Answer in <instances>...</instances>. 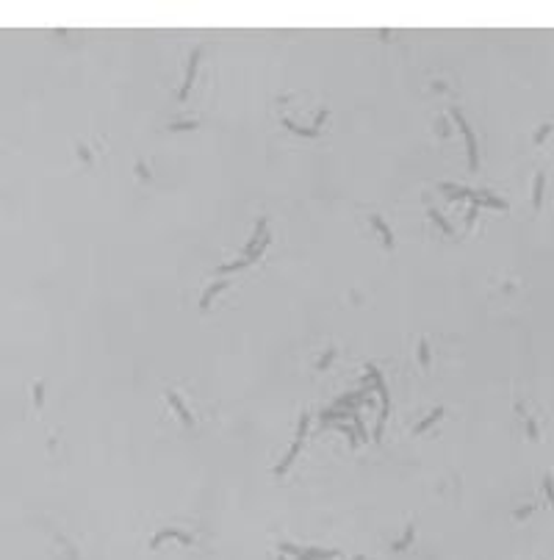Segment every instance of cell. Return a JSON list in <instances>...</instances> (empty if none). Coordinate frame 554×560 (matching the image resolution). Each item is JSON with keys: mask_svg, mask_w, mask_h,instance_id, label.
I'll list each match as a JSON object with an SVG mask.
<instances>
[{"mask_svg": "<svg viewBox=\"0 0 554 560\" xmlns=\"http://www.w3.org/2000/svg\"><path fill=\"white\" fill-rule=\"evenodd\" d=\"M280 552L294 555L297 560H336V558H341L338 549H319V546H297V544H280Z\"/></svg>", "mask_w": 554, "mask_h": 560, "instance_id": "1", "label": "cell"}, {"mask_svg": "<svg viewBox=\"0 0 554 560\" xmlns=\"http://www.w3.org/2000/svg\"><path fill=\"white\" fill-rule=\"evenodd\" d=\"M452 117H455V122L460 125V131H463V136H466V147H469V167L477 169L479 167V155H477V139H474V131L469 128V122L463 119V114L457 111V108H452Z\"/></svg>", "mask_w": 554, "mask_h": 560, "instance_id": "2", "label": "cell"}, {"mask_svg": "<svg viewBox=\"0 0 554 560\" xmlns=\"http://www.w3.org/2000/svg\"><path fill=\"white\" fill-rule=\"evenodd\" d=\"M167 538H175V541H180V544H194V538H191L189 532H183V530H175V527H167V530H158L153 535V541H150V546H158L161 541H167Z\"/></svg>", "mask_w": 554, "mask_h": 560, "instance_id": "3", "label": "cell"}, {"mask_svg": "<svg viewBox=\"0 0 554 560\" xmlns=\"http://www.w3.org/2000/svg\"><path fill=\"white\" fill-rule=\"evenodd\" d=\"M167 399H169V405L175 408V413L180 416V421H183V424H186V427H194V416L189 413V408L183 405V399L177 397L175 391H167Z\"/></svg>", "mask_w": 554, "mask_h": 560, "instance_id": "4", "label": "cell"}, {"mask_svg": "<svg viewBox=\"0 0 554 560\" xmlns=\"http://www.w3.org/2000/svg\"><path fill=\"white\" fill-rule=\"evenodd\" d=\"M197 64H200V50H194L191 58H189V67H186V84H183V89H180V100L189 97V89H191V84H194V78H197Z\"/></svg>", "mask_w": 554, "mask_h": 560, "instance_id": "5", "label": "cell"}, {"mask_svg": "<svg viewBox=\"0 0 554 560\" xmlns=\"http://www.w3.org/2000/svg\"><path fill=\"white\" fill-rule=\"evenodd\" d=\"M471 203L477 205H491V208H502V211H507V200H499V197H491V194H485V191H471Z\"/></svg>", "mask_w": 554, "mask_h": 560, "instance_id": "6", "label": "cell"}, {"mask_svg": "<svg viewBox=\"0 0 554 560\" xmlns=\"http://www.w3.org/2000/svg\"><path fill=\"white\" fill-rule=\"evenodd\" d=\"M225 288H227V283H225V280H219V283H213V286H211L208 291H205V294H203V300H200V311H203V314H205V311L211 308V302H213V297H216L219 291H225Z\"/></svg>", "mask_w": 554, "mask_h": 560, "instance_id": "7", "label": "cell"}, {"mask_svg": "<svg viewBox=\"0 0 554 560\" xmlns=\"http://www.w3.org/2000/svg\"><path fill=\"white\" fill-rule=\"evenodd\" d=\"M369 222H372L374 228H377V231L383 233V244H385V250H393V233L388 231V225L383 222V217H377V214H374V217L369 219Z\"/></svg>", "mask_w": 554, "mask_h": 560, "instance_id": "8", "label": "cell"}, {"mask_svg": "<svg viewBox=\"0 0 554 560\" xmlns=\"http://www.w3.org/2000/svg\"><path fill=\"white\" fill-rule=\"evenodd\" d=\"M299 447H302V438H297V441H294V447L288 449V455L283 458V461H280V466L274 469V474H286V471L291 469V463H294V458H297V452H299Z\"/></svg>", "mask_w": 554, "mask_h": 560, "instance_id": "9", "label": "cell"}, {"mask_svg": "<svg viewBox=\"0 0 554 560\" xmlns=\"http://www.w3.org/2000/svg\"><path fill=\"white\" fill-rule=\"evenodd\" d=\"M283 128H286V131H291V133H297V136H305V139H316V136H319V131H316V128H302V125H294L291 119H283Z\"/></svg>", "mask_w": 554, "mask_h": 560, "instance_id": "10", "label": "cell"}, {"mask_svg": "<svg viewBox=\"0 0 554 560\" xmlns=\"http://www.w3.org/2000/svg\"><path fill=\"white\" fill-rule=\"evenodd\" d=\"M543 183H546V175H543V172H538V175H535V189H532V205H535V208H540V205H543Z\"/></svg>", "mask_w": 554, "mask_h": 560, "instance_id": "11", "label": "cell"}, {"mask_svg": "<svg viewBox=\"0 0 554 560\" xmlns=\"http://www.w3.org/2000/svg\"><path fill=\"white\" fill-rule=\"evenodd\" d=\"M441 416H443V408H435V411H432V413H429V416H427V419H421V421H419V424H416V427H413V435H419V433H424V430H427V427H429V424H432V421H435V419H441Z\"/></svg>", "mask_w": 554, "mask_h": 560, "instance_id": "12", "label": "cell"}, {"mask_svg": "<svg viewBox=\"0 0 554 560\" xmlns=\"http://www.w3.org/2000/svg\"><path fill=\"white\" fill-rule=\"evenodd\" d=\"M413 532H416V527L410 524V527H407V530H405V538H399V541H396V544L391 546L393 552H402V549H407V546H410V541H413Z\"/></svg>", "mask_w": 554, "mask_h": 560, "instance_id": "13", "label": "cell"}, {"mask_svg": "<svg viewBox=\"0 0 554 560\" xmlns=\"http://www.w3.org/2000/svg\"><path fill=\"white\" fill-rule=\"evenodd\" d=\"M244 266H250V261L241 255L239 261H233V264H225V266H219V275H227V272H236V269H244Z\"/></svg>", "mask_w": 554, "mask_h": 560, "instance_id": "14", "label": "cell"}, {"mask_svg": "<svg viewBox=\"0 0 554 560\" xmlns=\"http://www.w3.org/2000/svg\"><path fill=\"white\" fill-rule=\"evenodd\" d=\"M42 405H44V383L39 380V383H34V408L39 411Z\"/></svg>", "mask_w": 554, "mask_h": 560, "instance_id": "15", "label": "cell"}, {"mask_svg": "<svg viewBox=\"0 0 554 560\" xmlns=\"http://www.w3.org/2000/svg\"><path fill=\"white\" fill-rule=\"evenodd\" d=\"M427 214H429V217L435 219V222H438V228H441L443 233H449V236H452V228H449V222H446V219H443L441 214H438V211H435V208H427Z\"/></svg>", "mask_w": 554, "mask_h": 560, "instance_id": "16", "label": "cell"}, {"mask_svg": "<svg viewBox=\"0 0 554 560\" xmlns=\"http://www.w3.org/2000/svg\"><path fill=\"white\" fill-rule=\"evenodd\" d=\"M200 128V122L197 119H191V122H172L169 125V131H197Z\"/></svg>", "mask_w": 554, "mask_h": 560, "instance_id": "17", "label": "cell"}, {"mask_svg": "<svg viewBox=\"0 0 554 560\" xmlns=\"http://www.w3.org/2000/svg\"><path fill=\"white\" fill-rule=\"evenodd\" d=\"M419 364H421V366H427V364H429V347H427V341H424V338L419 341Z\"/></svg>", "mask_w": 554, "mask_h": 560, "instance_id": "18", "label": "cell"}, {"mask_svg": "<svg viewBox=\"0 0 554 560\" xmlns=\"http://www.w3.org/2000/svg\"><path fill=\"white\" fill-rule=\"evenodd\" d=\"M543 491H546V497H549V502L554 505V483H552V477H543Z\"/></svg>", "mask_w": 554, "mask_h": 560, "instance_id": "19", "label": "cell"}, {"mask_svg": "<svg viewBox=\"0 0 554 560\" xmlns=\"http://www.w3.org/2000/svg\"><path fill=\"white\" fill-rule=\"evenodd\" d=\"M308 421H310V416H308V413H302V416H299V427H297V438H302V435H305Z\"/></svg>", "mask_w": 554, "mask_h": 560, "instance_id": "20", "label": "cell"}, {"mask_svg": "<svg viewBox=\"0 0 554 560\" xmlns=\"http://www.w3.org/2000/svg\"><path fill=\"white\" fill-rule=\"evenodd\" d=\"M549 133H552V125H540V128H538V133H535V144H540V141L546 139Z\"/></svg>", "mask_w": 554, "mask_h": 560, "instance_id": "21", "label": "cell"}, {"mask_svg": "<svg viewBox=\"0 0 554 560\" xmlns=\"http://www.w3.org/2000/svg\"><path fill=\"white\" fill-rule=\"evenodd\" d=\"M352 419H355V427H358V433H360V438H366V427H363V421H360V419H358V416H355V413H352Z\"/></svg>", "mask_w": 554, "mask_h": 560, "instance_id": "22", "label": "cell"}, {"mask_svg": "<svg viewBox=\"0 0 554 560\" xmlns=\"http://www.w3.org/2000/svg\"><path fill=\"white\" fill-rule=\"evenodd\" d=\"M324 119H327V108H322V111H319V117H316V122H313V128H316V131H319V125H322Z\"/></svg>", "mask_w": 554, "mask_h": 560, "instance_id": "23", "label": "cell"}, {"mask_svg": "<svg viewBox=\"0 0 554 560\" xmlns=\"http://www.w3.org/2000/svg\"><path fill=\"white\" fill-rule=\"evenodd\" d=\"M78 155H81L84 161H91V153H89V150L84 147V144H78Z\"/></svg>", "mask_w": 554, "mask_h": 560, "instance_id": "24", "label": "cell"}, {"mask_svg": "<svg viewBox=\"0 0 554 560\" xmlns=\"http://www.w3.org/2000/svg\"><path fill=\"white\" fill-rule=\"evenodd\" d=\"M136 175H141L144 181H150V172H147V167H144V164H139V167H136Z\"/></svg>", "mask_w": 554, "mask_h": 560, "instance_id": "25", "label": "cell"}, {"mask_svg": "<svg viewBox=\"0 0 554 560\" xmlns=\"http://www.w3.org/2000/svg\"><path fill=\"white\" fill-rule=\"evenodd\" d=\"M330 361H333V350H327V355H324L322 361H319V369H324V366H327Z\"/></svg>", "mask_w": 554, "mask_h": 560, "instance_id": "26", "label": "cell"}, {"mask_svg": "<svg viewBox=\"0 0 554 560\" xmlns=\"http://www.w3.org/2000/svg\"><path fill=\"white\" fill-rule=\"evenodd\" d=\"M474 219H477V205H471V211H469V214H466V222H474Z\"/></svg>", "mask_w": 554, "mask_h": 560, "instance_id": "27", "label": "cell"}, {"mask_svg": "<svg viewBox=\"0 0 554 560\" xmlns=\"http://www.w3.org/2000/svg\"><path fill=\"white\" fill-rule=\"evenodd\" d=\"M526 430H529V438H535V435H538V430H535V421H532V419H526Z\"/></svg>", "mask_w": 554, "mask_h": 560, "instance_id": "28", "label": "cell"}, {"mask_svg": "<svg viewBox=\"0 0 554 560\" xmlns=\"http://www.w3.org/2000/svg\"><path fill=\"white\" fill-rule=\"evenodd\" d=\"M529 513H532V508L526 505V508H521V511H518V518H526V516H529Z\"/></svg>", "mask_w": 554, "mask_h": 560, "instance_id": "29", "label": "cell"}, {"mask_svg": "<svg viewBox=\"0 0 554 560\" xmlns=\"http://www.w3.org/2000/svg\"><path fill=\"white\" fill-rule=\"evenodd\" d=\"M277 560H286V558H283V555H277Z\"/></svg>", "mask_w": 554, "mask_h": 560, "instance_id": "30", "label": "cell"}, {"mask_svg": "<svg viewBox=\"0 0 554 560\" xmlns=\"http://www.w3.org/2000/svg\"><path fill=\"white\" fill-rule=\"evenodd\" d=\"M355 560H366V558H355Z\"/></svg>", "mask_w": 554, "mask_h": 560, "instance_id": "31", "label": "cell"}]
</instances>
